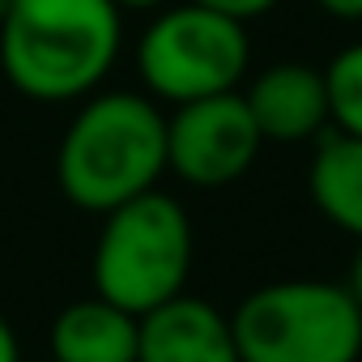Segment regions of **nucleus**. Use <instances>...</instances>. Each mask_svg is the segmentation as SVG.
<instances>
[{
	"mask_svg": "<svg viewBox=\"0 0 362 362\" xmlns=\"http://www.w3.org/2000/svg\"><path fill=\"white\" fill-rule=\"evenodd\" d=\"M124 47L115 0H13L0 22V69L22 98L77 103L98 94Z\"/></svg>",
	"mask_w": 362,
	"mask_h": 362,
	"instance_id": "1",
	"label": "nucleus"
},
{
	"mask_svg": "<svg viewBox=\"0 0 362 362\" xmlns=\"http://www.w3.org/2000/svg\"><path fill=\"white\" fill-rule=\"evenodd\" d=\"M166 170V115L132 90H103L81 103L56 149V184L69 205L111 214L149 192Z\"/></svg>",
	"mask_w": 362,
	"mask_h": 362,
	"instance_id": "2",
	"label": "nucleus"
},
{
	"mask_svg": "<svg viewBox=\"0 0 362 362\" xmlns=\"http://www.w3.org/2000/svg\"><path fill=\"white\" fill-rule=\"evenodd\" d=\"M192 273V222L175 197L149 188L119 209L103 214L94 239L90 281L94 294L145 315L175 294H184Z\"/></svg>",
	"mask_w": 362,
	"mask_h": 362,
	"instance_id": "3",
	"label": "nucleus"
},
{
	"mask_svg": "<svg viewBox=\"0 0 362 362\" xmlns=\"http://www.w3.org/2000/svg\"><path fill=\"white\" fill-rule=\"evenodd\" d=\"M230 332L239 362H358L362 315L345 286L290 277L252 290L235 315Z\"/></svg>",
	"mask_w": 362,
	"mask_h": 362,
	"instance_id": "4",
	"label": "nucleus"
},
{
	"mask_svg": "<svg viewBox=\"0 0 362 362\" xmlns=\"http://www.w3.org/2000/svg\"><path fill=\"white\" fill-rule=\"evenodd\" d=\"M247 64H252L247 26L209 13L192 0L162 9L136 43V73L145 90L170 107L239 90Z\"/></svg>",
	"mask_w": 362,
	"mask_h": 362,
	"instance_id": "5",
	"label": "nucleus"
},
{
	"mask_svg": "<svg viewBox=\"0 0 362 362\" xmlns=\"http://www.w3.org/2000/svg\"><path fill=\"white\" fill-rule=\"evenodd\" d=\"M264 136L239 90L184 103L166 115V170L192 188H226L243 179Z\"/></svg>",
	"mask_w": 362,
	"mask_h": 362,
	"instance_id": "6",
	"label": "nucleus"
},
{
	"mask_svg": "<svg viewBox=\"0 0 362 362\" xmlns=\"http://www.w3.org/2000/svg\"><path fill=\"white\" fill-rule=\"evenodd\" d=\"M243 103H247L260 136L277 141V145H298V141L324 136V128L332 124L324 69L294 64V60L264 69L243 90Z\"/></svg>",
	"mask_w": 362,
	"mask_h": 362,
	"instance_id": "7",
	"label": "nucleus"
},
{
	"mask_svg": "<svg viewBox=\"0 0 362 362\" xmlns=\"http://www.w3.org/2000/svg\"><path fill=\"white\" fill-rule=\"evenodd\" d=\"M136 362H239L230 315L197 294H175L141 315Z\"/></svg>",
	"mask_w": 362,
	"mask_h": 362,
	"instance_id": "8",
	"label": "nucleus"
},
{
	"mask_svg": "<svg viewBox=\"0 0 362 362\" xmlns=\"http://www.w3.org/2000/svg\"><path fill=\"white\" fill-rule=\"evenodd\" d=\"M141 315L90 294L52 324V362H136Z\"/></svg>",
	"mask_w": 362,
	"mask_h": 362,
	"instance_id": "9",
	"label": "nucleus"
},
{
	"mask_svg": "<svg viewBox=\"0 0 362 362\" xmlns=\"http://www.w3.org/2000/svg\"><path fill=\"white\" fill-rule=\"evenodd\" d=\"M307 192L315 209L345 235L362 243V141L328 132L307 166Z\"/></svg>",
	"mask_w": 362,
	"mask_h": 362,
	"instance_id": "10",
	"label": "nucleus"
},
{
	"mask_svg": "<svg viewBox=\"0 0 362 362\" xmlns=\"http://www.w3.org/2000/svg\"><path fill=\"white\" fill-rule=\"evenodd\" d=\"M324 86L337 132L362 141V43H349L332 56V64L324 69Z\"/></svg>",
	"mask_w": 362,
	"mask_h": 362,
	"instance_id": "11",
	"label": "nucleus"
},
{
	"mask_svg": "<svg viewBox=\"0 0 362 362\" xmlns=\"http://www.w3.org/2000/svg\"><path fill=\"white\" fill-rule=\"evenodd\" d=\"M192 5H201V9H209V13H222V18L247 26L252 18H264L277 0H192Z\"/></svg>",
	"mask_w": 362,
	"mask_h": 362,
	"instance_id": "12",
	"label": "nucleus"
},
{
	"mask_svg": "<svg viewBox=\"0 0 362 362\" xmlns=\"http://www.w3.org/2000/svg\"><path fill=\"white\" fill-rule=\"evenodd\" d=\"M315 5L337 22H362V0H315Z\"/></svg>",
	"mask_w": 362,
	"mask_h": 362,
	"instance_id": "13",
	"label": "nucleus"
},
{
	"mask_svg": "<svg viewBox=\"0 0 362 362\" xmlns=\"http://www.w3.org/2000/svg\"><path fill=\"white\" fill-rule=\"evenodd\" d=\"M0 362H22V345H18V332L13 324L0 315Z\"/></svg>",
	"mask_w": 362,
	"mask_h": 362,
	"instance_id": "14",
	"label": "nucleus"
},
{
	"mask_svg": "<svg viewBox=\"0 0 362 362\" xmlns=\"http://www.w3.org/2000/svg\"><path fill=\"white\" fill-rule=\"evenodd\" d=\"M345 290H349V298H354V307H358V315H362V243H358V252H354V260H349V281H345Z\"/></svg>",
	"mask_w": 362,
	"mask_h": 362,
	"instance_id": "15",
	"label": "nucleus"
},
{
	"mask_svg": "<svg viewBox=\"0 0 362 362\" xmlns=\"http://www.w3.org/2000/svg\"><path fill=\"white\" fill-rule=\"evenodd\" d=\"M158 5H166V0H115L119 13H124V9H158Z\"/></svg>",
	"mask_w": 362,
	"mask_h": 362,
	"instance_id": "16",
	"label": "nucleus"
},
{
	"mask_svg": "<svg viewBox=\"0 0 362 362\" xmlns=\"http://www.w3.org/2000/svg\"><path fill=\"white\" fill-rule=\"evenodd\" d=\"M13 9V0H0V22H5V13Z\"/></svg>",
	"mask_w": 362,
	"mask_h": 362,
	"instance_id": "17",
	"label": "nucleus"
}]
</instances>
